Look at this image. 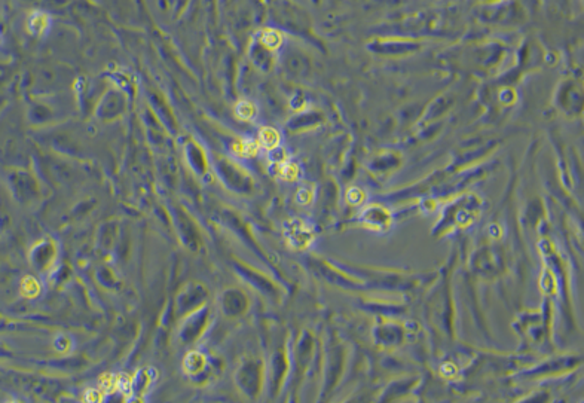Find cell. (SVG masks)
<instances>
[{"mask_svg": "<svg viewBox=\"0 0 584 403\" xmlns=\"http://www.w3.org/2000/svg\"><path fill=\"white\" fill-rule=\"evenodd\" d=\"M260 141L265 147L268 149H274L278 146L280 143V134L274 130V128H263L260 131Z\"/></svg>", "mask_w": 584, "mask_h": 403, "instance_id": "3957f363", "label": "cell"}, {"mask_svg": "<svg viewBox=\"0 0 584 403\" xmlns=\"http://www.w3.org/2000/svg\"><path fill=\"white\" fill-rule=\"evenodd\" d=\"M255 113H256L255 106L248 101H242L236 106V115L242 119H250L255 116Z\"/></svg>", "mask_w": 584, "mask_h": 403, "instance_id": "277c9868", "label": "cell"}, {"mask_svg": "<svg viewBox=\"0 0 584 403\" xmlns=\"http://www.w3.org/2000/svg\"><path fill=\"white\" fill-rule=\"evenodd\" d=\"M51 27V17L46 14V12H42V11H34L32 15L29 17V21H27V29L29 32L34 36H43V34L48 33Z\"/></svg>", "mask_w": 584, "mask_h": 403, "instance_id": "6da1fadb", "label": "cell"}, {"mask_svg": "<svg viewBox=\"0 0 584 403\" xmlns=\"http://www.w3.org/2000/svg\"><path fill=\"white\" fill-rule=\"evenodd\" d=\"M260 40L268 49H278L283 43V34L272 29H266L260 33Z\"/></svg>", "mask_w": 584, "mask_h": 403, "instance_id": "7a4b0ae2", "label": "cell"}]
</instances>
